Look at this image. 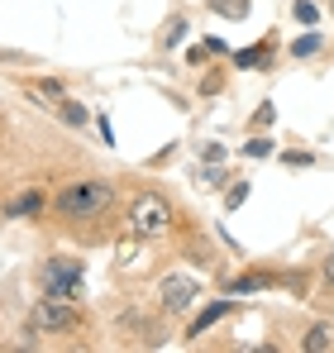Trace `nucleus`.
I'll return each instance as SVG.
<instances>
[{
    "mask_svg": "<svg viewBox=\"0 0 334 353\" xmlns=\"http://www.w3.org/2000/svg\"><path fill=\"white\" fill-rule=\"evenodd\" d=\"M115 201V186L110 181H101V176H86V181H72V186H62L53 201V210L62 220H96V215H106Z\"/></svg>",
    "mask_w": 334,
    "mask_h": 353,
    "instance_id": "obj_1",
    "label": "nucleus"
},
{
    "mask_svg": "<svg viewBox=\"0 0 334 353\" xmlns=\"http://www.w3.org/2000/svg\"><path fill=\"white\" fill-rule=\"evenodd\" d=\"M72 330H81L77 301H53V296H43V301L29 310V334H72Z\"/></svg>",
    "mask_w": 334,
    "mask_h": 353,
    "instance_id": "obj_2",
    "label": "nucleus"
},
{
    "mask_svg": "<svg viewBox=\"0 0 334 353\" xmlns=\"http://www.w3.org/2000/svg\"><path fill=\"white\" fill-rule=\"evenodd\" d=\"M167 225H172V205H167L163 196L144 191V196L134 201V210H129V230L139 239H153V234H163Z\"/></svg>",
    "mask_w": 334,
    "mask_h": 353,
    "instance_id": "obj_3",
    "label": "nucleus"
},
{
    "mask_svg": "<svg viewBox=\"0 0 334 353\" xmlns=\"http://www.w3.org/2000/svg\"><path fill=\"white\" fill-rule=\"evenodd\" d=\"M81 263L77 258H53V263H43V296H53V301H77L81 296Z\"/></svg>",
    "mask_w": 334,
    "mask_h": 353,
    "instance_id": "obj_4",
    "label": "nucleus"
},
{
    "mask_svg": "<svg viewBox=\"0 0 334 353\" xmlns=\"http://www.w3.org/2000/svg\"><path fill=\"white\" fill-rule=\"evenodd\" d=\"M163 310L167 315H181L196 296H201V287H196V277H181V272H172V277H163Z\"/></svg>",
    "mask_w": 334,
    "mask_h": 353,
    "instance_id": "obj_5",
    "label": "nucleus"
},
{
    "mask_svg": "<svg viewBox=\"0 0 334 353\" xmlns=\"http://www.w3.org/2000/svg\"><path fill=\"white\" fill-rule=\"evenodd\" d=\"M229 310H234V301H215V305H206V310H201V315L191 320V339H196V334H206L210 325H220Z\"/></svg>",
    "mask_w": 334,
    "mask_h": 353,
    "instance_id": "obj_6",
    "label": "nucleus"
},
{
    "mask_svg": "<svg viewBox=\"0 0 334 353\" xmlns=\"http://www.w3.org/2000/svg\"><path fill=\"white\" fill-rule=\"evenodd\" d=\"M263 287H277L273 277H263V272H248V277H239V282H229V296H244V292H263Z\"/></svg>",
    "mask_w": 334,
    "mask_h": 353,
    "instance_id": "obj_7",
    "label": "nucleus"
},
{
    "mask_svg": "<svg viewBox=\"0 0 334 353\" xmlns=\"http://www.w3.org/2000/svg\"><path fill=\"white\" fill-rule=\"evenodd\" d=\"M39 210H43V196H39V191H24V196L10 205V215H39Z\"/></svg>",
    "mask_w": 334,
    "mask_h": 353,
    "instance_id": "obj_8",
    "label": "nucleus"
},
{
    "mask_svg": "<svg viewBox=\"0 0 334 353\" xmlns=\"http://www.w3.org/2000/svg\"><path fill=\"white\" fill-rule=\"evenodd\" d=\"M334 339H330V325H315V330H311V334H306V339H301V349L306 353H315V349H330Z\"/></svg>",
    "mask_w": 334,
    "mask_h": 353,
    "instance_id": "obj_9",
    "label": "nucleus"
},
{
    "mask_svg": "<svg viewBox=\"0 0 334 353\" xmlns=\"http://www.w3.org/2000/svg\"><path fill=\"white\" fill-rule=\"evenodd\" d=\"M57 115H62V124H72V129H81V124L91 119L81 105H77V101H62V105H57Z\"/></svg>",
    "mask_w": 334,
    "mask_h": 353,
    "instance_id": "obj_10",
    "label": "nucleus"
},
{
    "mask_svg": "<svg viewBox=\"0 0 334 353\" xmlns=\"http://www.w3.org/2000/svg\"><path fill=\"white\" fill-rule=\"evenodd\" d=\"M268 53H273L268 43H258V48H239L234 62H239V67H258V62H268Z\"/></svg>",
    "mask_w": 334,
    "mask_h": 353,
    "instance_id": "obj_11",
    "label": "nucleus"
},
{
    "mask_svg": "<svg viewBox=\"0 0 334 353\" xmlns=\"http://www.w3.org/2000/svg\"><path fill=\"white\" fill-rule=\"evenodd\" d=\"M215 14H224V19H244V14H248V0H215Z\"/></svg>",
    "mask_w": 334,
    "mask_h": 353,
    "instance_id": "obj_12",
    "label": "nucleus"
},
{
    "mask_svg": "<svg viewBox=\"0 0 334 353\" xmlns=\"http://www.w3.org/2000/svg\"><path fill=\"white\" fill-rule=\"evenodd\" d=\"M315 48H320V34H301V39L291 43V53H296V58H311Z\"/></svg>",
    "mask_w": 334,
    "mask_h": 353,
    "instance_id": "obj_13",
    "label": "nucleus"
},
{
    "mask_svg": "<svg viewBox=\"0 0 334 353\" xmlns=\"http://www.w3.org/2000/svg\"><path fill=\"white\" fill-rule=\"evenodd\" d=\"M296 19H301V24H315V19H320V10H315L311 0H301V5H296Z\"/></svg>",
    "mask_w": 334,
    "mask_h": 353,
    "instance_id": "obj_14",
    "label": "nucleus"
},
{
    "mask_svg": "<svg viewBox=\"0 0 334 353\" xmlns=\"http://www.w3.org/2000/svg\"><path fill=\"white\" fill-rule=\"evenodd\" d=\"M181 29H186L181 19H172V24H167V34H163V43H167V48H177V43H181Z\"/></svg>",
    "mask_w": 334,
    "mask_h": 353,
    "instance_id": "obj_15",
    "label": "nucleus"
},
{
    "mask_svg": "<svg viewBox=\"0 0 334 353\" xmlns=\"http://www.w3.org/2000/svg\"><path fill=\"white\" fill-rule=\"evenodd\" d=\"M268 153H273V139H253L248 143V158H268Z\"/></svg>",
    "mask_w": 334,
    "mask_h": 353,
    "instance_id": "obj_16",
    "label": "nucleus"
},
{
    "mask_svg": "<svg viewBox=\"0 0 334 353\" xmlns=\"http://www.w3.org/2000/svg\"><path fill=\"white\" fill-rule=\"evenodd\" d=\"M244 196H248V181H239V186H234V191H229V196H224V205H229V210H234V205H244Z\"/></svg>",
    "mask_w": 334,
    "mask_h": 353,
    "instance_id": "obj_17",
    "label": "nucleus"
},
{
    "mask_svg": "<svg viewBox=\"0 0 334 353\" xmlns=\"http://www.w3.org/2000/svg\"><path fill=\"white\" fill-rule=\"evenodd\" d=\"M39 91H43L48 101H62V86H57V81H39Z\"/></svg>",
    "mask_w": 334,
    "mask_h": 353,
    "instance_id": "obj_18",
    "label": "nucleus"
},
{
    "mask_svg": "<svg viewBox=\"0 0 334 353\" xmlns=\"http://www.w3.org/2000/svg\"><path fill=\"white\" fill-rule=\"evenodd\" d=\"M325 282H334V248H330V258H325Z\"/></svg>",
    "mask_w": 334,
    "mask_h": 353,
    "instance_id": "obj_19",
    "label": "nucleus"
}]
</instances>
